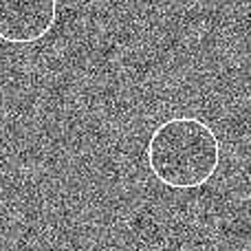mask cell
<instances>
[{"mask_svg": "<svg viewBox=\"0 0 251 251\" xmlns=\"http://www.w3.org/2000/svg\"><path fill=\"white\" fill-rule=\"evenodd\" d=\"M150 172L172 190H194L216 174L221 143L212 128L196 117L165 119L146 148Z\"/></svg>", "mask_w": 251, "mask_h": 251, "instance_id": "cell-1", "label": "cell"}, {"mask_svg": "<svg viewBox=\"0 0 251 251\" xmlns=\"http://www.w3.org/2000/svg\"><path fill=\"white\" fill-rule=\"evenodd\" d=\"M57 0H0V40L33 44L53 29Z\"/></svg>", "mask_w": 251, "mask_h": 251, "instance_id": "cell-2", "label": "cell"}]
</instances>
